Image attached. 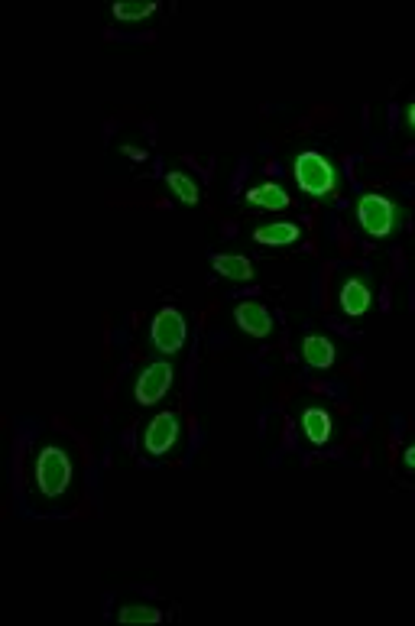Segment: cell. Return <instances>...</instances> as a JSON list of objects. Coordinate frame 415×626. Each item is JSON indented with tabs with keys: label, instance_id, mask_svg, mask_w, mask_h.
Returning a JSON list of instances; mask_svg holds the SVG:
<instances>
[{
	"label": "cell",
	"instance_id": "6da1fadb",
	"mask_svg": "<svg viewBox=\"0 0 415 626\" xmlns=\"http://www.w3.org/2000/svg\"><path fill=\"white\" fill-rule=\"evenodd\" d=\"M33 481H36V490L49 500L56 497H65L69 494V487L75 481V464L69 458V451L62 445H52L46 442L43 448L36 451V461H33Z\"/></svg>",
	"mask_w": 415,
	"mask_h": 626
},
{
	"label": "cell",
	"instance_id": "7a4b0ae2",
	"mask_svg": "<svg viewBox=\"0 0 415 626\" xmlns=\"http://www.w3.org/2000/svg\"><path fill=\"white\" fill-rule=\"evenodd\" d=\"M357 224L373 241H390V237H396L399 228H403V208H399L393 198L367 192L357 198Z\"/></svg>",
	"mask_w": 415,
	"mask_h": 626
},
{
	"label": "cell",
	"instance_id": "3957f363",
	"mask_svg": "<svg viewBox=\"0 0 415 626\" xmlns=\"http://www.w3.org/2000/svg\"><path fill=\"white\" fill-rule=\"evenodd\" d=\"M292 179L296 185L312 198H328L341 185V172L331 163L325 153L318 150H302L292 159Z\"/></svg>",
	"mask_w": 415,
	"mask_h": 626
},
{
	"label": "cell",
	"instance_id": "277c9868",
	"mask_svg": "<svg viewBox=\"0 0 415 626\" xmlns=\"http://www.w3.org/2000/svg\"><path fill=\"white\" fill-rule=\"evenodd\" d=\"M179 438H182V419L176 412H156V416L143 425L140 445L150 458H163L179 445Z\"/></svg>",
	"mask_w": 415,
	"mask_h": 626
},
{
	"label": "cell",
	"instance_id": "5b68a950",
	"mask_svg": "<svg viewBox=\"0 0 415 626\" xmlns=\"http://www.w3.org/2000/svg\"><path fill=\"white\" fill-rule=\"evenodd\" d=\"M150 341L156 351L179 354L185 348V341H189V322H185V315L179 309H172V305L159 309L150 325Z\"/></svg>",
	"mask_w": 415,
	"mask_h": 626
},
{
	"label": "cell",
	"instance_id": "8992f818",
	"mask_svg": "<svg viewBox=\"0 0 415 626\" xmlns=\"http://www.w3.org/2000/svg\"><path fill=\"white\" fill-rule=\"evenodd\" d=\"M172 380H176V367L169 361H156L140 370L137 383H133V396H137L140 406H156L172 390Z\"/></svg>",
	"mask_w": 415,
	"mask_h": 626
},
{
	"label": "cell",
	"instance_id": "52a82bcc",
	"mask_svg": "<svg viewBox=\"0 0 415 626\" xmlns=\"http://www.w3.org/2000/svg\"><path fill=\"white\" fill-rule=\"evenodd\" d=\"M338 305L347 318H364L373 305V283L364 273H344L338 286Z\"/></svg>",
	"mask_w": 415,
	"mask_h": 626
},
{
	"label": "cell",
	"instance_id": "ba28073f",
	"mask_svg": "<svg viewBox=\"0 0 415 626\" xmlns=\"http://www.w3.org/2000/svg\"><path fill=\"white\" fill-rule=\"evenodd\" d=\"M234 318H237L240 331H244V335H250V338H270V335H273V328H276L273 312L266 309L263 302H257V299L237 302V305H234Z\"/></svg>",
	"mask_w": 415,
	"mask_h": 626
},
{
	"label": "cell",
	"instance_id": "9c48e42d",
	"mask_svg": "<svg viewBox=\"0 0 415 626\" xmlns=\"http://www.w3.org/2000/svg\"><path fill=\"white\" fill-rule=\"evenodd\" d=\"M299 429L305 435V442L312 448H321L331 442V432H334V419L328 409L321 406H302L299 412Z\"/></svg>",
	"mask_w": 415,
	"mask_h": 626
},
{
	"label": "cell",
	"instance_id": "30bf717a",
	"mask_svg": "<svg viewBox=\"0 0 415 626\" xmlns=\"http://www.w3.org/2000/svg\"><path fill=\"white\" fill-rule=\"evenodd\" d=\"M299 354L302 361L309 364L312 370H328L334 364V357H338V348H334V341L325 338V335H305L302 344H299Z\"/></svg>",
	"mask_w": 415,
	"mask_h": 626
},
{
	"label": "cell",
	"instance_id": "8fae6325",
	"mask_svg": "<svg viewBox=\"0 0 415 626\" xmlns=\"http://www.w3.org/2000/svg\"><path fill=\"white\" fill-rule=\"evenodd\" d=\"M253 241L263 244V247H289V244L302 241V228L299 224H292V221H270V224L253 228Z\"/></svg>",
	"mask_w": 415,
	"mask_h": 626
},
{
	"label": "cell",
	"instance_id": "7c38bea8",
	"mask_svg": "<svg viewBox=\"0 0 415 626\" xmlns=\"http://www.w3.org/2000/svg\"><path fill=\"white\" fill-rule=\"evenodd\" d=\"M247 202H250V205H257V208H263V211H283V208L292 205V198H289V192H286L279 182H270V179H266V182L250 185V189H247Z\"/></svg>",
	"mask_w": 415,
	"mask_h": 626
},
{
	"label": "cell",
	"instance_id": "4fadbf2b",
	"mask_svg": "<svg viewBox=\"0 0 415 626\" xmlns=\"http://www.w3.org/2000/svg\"><path fill=\"white\" fill-rule=\"evenodd\" d=\"M211 266L214 273L224 276V279H234V283H250L253 279V260L244 257V253H214L211 257Z\"/></svg>",
	"mask_w": 415,
	"mask_h": 626
},
{
	"label": "cell",
	"instance_id": "5bb4252c",
	"mask_svg": "<svg viewBox=\"0 0 415 626\" xmlns=\"http://www.w3.org/2000/svg\"><path fill=\"white\" fill-rule=\"evenodd\" d=\"M166 185H169V192L176 195L182 205H198V202H202V189H198V182L189 176V172L172 169L166 176Z\"/></svg>",
	"mask_w": 415,
	"mask_h": 626
},
{
	"label": "cell",
	"instance_id": "9a60e30c",
	"mask_svg": "<svg viewBox=\"0 0 415 626\" xmlns=\"http://www.w3.org/2000/svg\"><path fill=\"white\" fill-rule=\"evenodd\" d=\"M156 10H159L156 0H117L114 17L124 23H140V20H150Z\"/></svg>",
	"mask_w": 415,
	"mask_h": 626
},
{
	"label": "cell",
	"instance_id": "2e32d148",
	"mask_svg": "<svg viewBox=\"0 0 415 626\" xmlns=\"http://www.w3.org/2000/svg\"><path fill=\"white\" fill-rule=\"evenodd\" d=\"M117 620L120 623H159V620H163V614H159V610L150 607V604H127V607L117 610Z\"/></svg>",
	"mask_w": 415,
	"mask_h": 626
},
{
	"label": "cell",
	"instance_id": "e0dca14e",
	"mask_svg": "<svg viewBox=\"0 0 415 626\" xmlns=\"http://www.w3.org/2000/svg\"><path fill=\"white\" fill-rule=\"evenodd\" d=\"M403 464H406V468H409V471H415V442H412V445L406 448V455H403Z\"/></svg>",
	"mask_w": 415,
	"mask_h": 626
},
{
	"label": "cell",
	"instance_id": "ac0fdd59",
	"mask_svg": "<svg viewBox=\"0 0 415 626\" xmlns=\"http://www.w3.org/2000/svg\"><path fill=\"white\" fill-rule=\"evenodd\" d=\"M406 124H409V130L415 133V101L406 104Z\"/></svg>",
	"mask_w": 415,
	"mask_h": 626
},
{
	"label": "cell",
	"instance_id": "d6986e66",
	"mask_svg": "<svg viewBox=\"0 0 415 626\" xmlns=\"http://www.w3.org/2000/svg\"><path fill=\"white\" fill-rule=\"evenodd\" d=\"M124 153L127 156H143V150H137V146H124Z\"/></svg>",
	"mask_w": 415,
	"mask_h": 626
}]
</instances>
